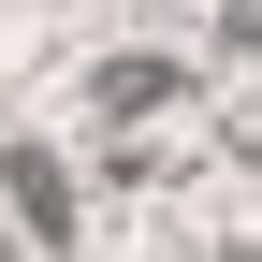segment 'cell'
<instances>
[{"label":"cell","mask_w":262,"mask_h":262,"mask_svg":"<svg viewBox=\"0 0 262 262\" xmlns=\"http://www.w3.org/2000/svg\"><path fill=\"white\" fill-rule=\"evenodd\" d=\"M0 204L29 219V248H73V233H88V189H73L58 146H0Z\"/></svg>","instance_id":"6da1fadb"},{"label":"cell","mask_w":262,"mask_h":262,"mask_svg":"<svg viewBox=\"0 0 262 262\" xmlns=\"http://www.w3.org/2000/svg\"><path fill=\"white\" fill-rule=\"evenodd\" d=\"M189 117V58L175 44H131V58H88V117Z\"/></svg>","instance_id":"7a4b0ae2"},{"label":"cell","mask_w":262,"mask_h":262,"mask_svg":"<svg viewBox=\"0 0 262 262\" xmlns=\"http://www.w3.org/2000/svg\"><path fill=\"white\" fill-rule=\"evenodd\" d=\"M0 262H15V248H0Z\"/></svg>","instance_id":"3957f363"}]
</instances>
